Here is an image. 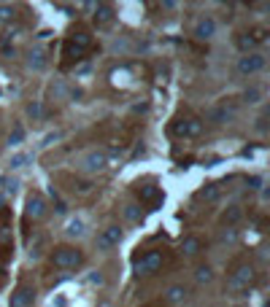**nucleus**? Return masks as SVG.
I'll return each instance as SVG.
<instances>
[{
	"instance_id": "16",
	"label": "nucleus",
	"mask_w": 270,
	"mask_h": 307,
	"mask_svg": "<svg viewBox=\"0 0 270 307\" xmlns=\"http://www.w3.org/2000/svg\"><path fill=\"white\" fill-rule=\"evenodd\" d=\"M214 32H216V22L211 16H203L200 22L195 24L192 35L197 38V41H208V38H214Z\"/></svg>"
},
{
	"instance_id": "20",
	"label": "nucleus",
	"mask_w": 270,
	"mask_h": 307,
	"mask_svg": "<svg viewBox=\"0 0 270 307\" xmlns=\"http://www.w3.org/2000/svg\"><path fill=\"white\" fill-rule=\"evenodd\" d=\"M211 280H214V270H211L208 264H197L195 267V283L197 286H208Z\"/></svg>"
},
{
	"instance_id": "25",
	"label": "nucleus",
	"mask_w": 270,
	"mask_h": 307,
	"mask_svg": "<svg viewBox=\"0 0 270 307\" xmlns=\"http://www.w3.org/2000/svg\"><path fill=\"white\" fill-rule=\"evenodd\" d=\"M246 32L252 35V41H254V43H265V41H268V35H270L268 27H252V30H246Z\"/></svg>"
},
{
	"instance_id": "15",
	"label": "nucleus",
	"mask_w": 270,
	"mask_h": 307,
	"mask_svg": "<svg viewBox=\"0 0 270 307\" xmlns=\"http://www.w3.org/2000/svg\"><path fill=\"white\" fill-rule=\"evenodd\" d=\"M241 218H243V208L241 205H230V208L219 216V229H235Z\"/></svg>"
},
{
	"instance_id": "17",
	"label": "nucleus",
	"mask_w": 270,
	"mask_h": 307,
	"mask_svg": "<svg viewBox=\"0 0 270 307\" xmlns=\"http://www.w3.org/2000/svg\"><path fill=\"white\" fill-rule=\"evenodd\" d=\"M206 251V243H203V237H197V235H187L181 240V253L184 256H197V253H203Z\"/></svg>"
},
{
	"instance_id": "23",
	"label": "nucleus",
	"mask_w": 270,
	"mask_h": 307,
	"mask_svg": "<svg viewBox=\"0 0 270 307\" xmlns=\"http://www.w3.org/2000/svg\"><path fill=\"white\" fill-rule=\"evenodd\" d=\"M27 65H30V68H35V70H41L43 65H46V59H43V51H41V49L30 51V59H27Z\"/></svg>"
},
{
	"instance_id": "22",
	"label": "nucleus",
	"mask_w": 270,
	"mask_h": 307,
	"mask_svg": "<svg viewBox=\"0 0 270 307\" xmlns=\"http://www.w3.org/2000/svg\"><path fill=\"white\" fill-rule=\"evenodd\" d=\"M235 46H238L243 54H252V49H254L257 43L252 41V35H249V32H238V35H235Z\"/></svg>"
},
{
	"instance_id": "19",
	"label": "nucleus",
	"mask_w": 270,
	"mask_h": 307,
	"mask_svg": "<svg viewBox=\"0 0 270 307\" xmlns=\"http://www.w3.org/2000/svg\"><path fill=\"white\" fill-rule=\"evenodd\" d=\"M222 197V183H208L206 189H200L195 194V199H203V202H216Z\"/></svg>"
},
{
	"instance_id": "1",
	"label": "nucleus",
	"mask_w": 270,
	"mask_h": 307,
	"mask_svg": "<svg viewBox=\"0 0 270 307\" xmlns=\"http://www.w3.org/2000/svg\"><path fill=\"white\" fill-rule=\"evenodd\" d=\"M89 51H95V35H92V30L87 24H73V27L68 30V35H65L62 41V62L60 68L68 70L70 65L81 62V59H87Z\"/></svg>"
},
{
	"instance_id": "29",
	"label": "nucleus",
	"mask_w": 270,
	"mask_h": 307,
	"mask_svg": "<svg viewBox=\"0 0 270 307\" xmlns=\"http://www.w3.org/2000/svg\"><path fill=\"white\" fill-rule=\"evenodd\" d=\"M14 5H0V22H8V19H14Z\"/></svg>"
},
{
	"instance_id": "2",
	"label": "nucleus",
	"mask_w": 270,
	"mask_h": 307,
	"mask_svg": "<svg viewBox=\"0 0 270 307\" xmlns=\"http://www.w3.org/2000/svg\"><path fill=\"white\" fill-rule=\"evenodd\" d=\"M257 278H260V272H257L254 262H249V259H235V262L230 264V275H227L225 289H227V294H233V297H241L243 291H249L257 283Z\"/></svg>"
},
{
	"instance_id": "30",
	"label": "nucleus",
	"mask_w": 270,
	"mask_h": 307,
	"mask_svg": "<svg viewBox=\"0 0 270 307\" xmlns=\"http://www.w3.org/2000/svg\"><path fill=\"white\" fill-rule=\"evenodd\" d=\"M19 140H22V127H16V130H14V135H11V140H8V143H11V146H16Z\"/></svg>"
},
{
	"instance_id": "26",
	"label": "nucleus",
	"mask_w": 270,
	"mask_h": 307,
	"mask_svg": "<svg viewBox=\"0 0 270 307\" xmlns=\"http://www.w3.org/2000/svg\"><path fill=\"white\" fill-rule=\"evenodd\" d=\"M65 232H68V237H81V235H84V224L76 218V221L68 224V229H65Z\"/></svg>"
},
{
	"instance_id": "13",
	"label": "nucleus",
	"mask_w": 270,
	"mask_h": 307,
	"mask_svg": "<svg viewBox=\"0 0 270 307\" xmlns=\"http://www.w3.org/2000/svg\"><path fill=\"white\" fill-rule=\"evenodd\" d=\"M81 167L87 172H103L108 167V156H105V151H89L87 156H84Z\"/></svg>"
},
{
	"instance_id": "31",
	"label": "nucleus",
	"mask_w": 270,
	"mask_h": 307,
	"mask_svg": "<svg viewBox=\"0 0 270 307\" xmlns=\"http://www.w3.org/2000/svg\"><path fill=\"white\" fill-rule=\"evenodd\" d=\"M249 8H252V11H268L270 5L268 3H249Z\"/></svg>"
},
{
	"instance_id": "3",
	"label": "nucleus",
	"mask_w": 270,
	"mask_h": 307,
	"mask_svg": "<svg viewBox=\"0 0 270 307\" xmlns=\"http://www.w3.org/2000/svg\"><path fill=\"white\" fill-rule=\"evenodd\" d=\"M206 130V122L200 116H195L192 111H179L168 124V135L179 138V140H189V138H200Z\"/></svg>"
},
{
	"instance_id": "32",
	"label": "nucleus",
	"mask_w": 270,
	"mask_h": 307,
	"mask_svg": "<svg viewBox=\"0 0 270 307\" xmlns=\"http://www.w3.org/2000/svg\"><path fill=\"white\" fill-rule=\"evenodd\" d=\"M257 130H260V132L268 130V116H260V124H257Z\"/></svg>"
},
{
	"instance_id": "18",
	"label": "nucleus",
	"mask_w": 270,
	"mask_h": 307,
	"mask_svg": "<svg viewBox=\"0 0 270 307\" xmlns=\"http://www.w3.org/2000/svg\"><path fill=\"white\" fill-rule=\"evenodd\" d=\"M187 286H181V283H173V286H168V291H165V305H184V299H187Z\"/></svg>"
},
{
	"instance_id": "9",
	"label": "nucleus",
	"mask_w": 270,
	"mask_h": 307,
	"mask_svg": "<svg viewBox=\"0 0 270 307\" xmlns=\"http://www.w3.org/2000/svg\"><path fill=\"white\" fill-rule=\"evenodd\" d=\"M135 197L141 199L149 210H154L157 205H162V199H165L162 189H160V186H154V183H135Z\"/></svg>"
},
{
	"instance_id": "8",
	"label": "nucleus",
	"mask_w": 270,
	"mask_h": 307,
	"mask_svg": "<svg viewBox=\"0 0 270 307\" xmlns=\"http://www.w3.org/2000/svg\"><path fill=\"white\" fill-rule=\"evenodd\" d=\"M268 65L265 54H260V51H252V54H243L238 59V65H235V70H238V76H254V73H262Z\"/></svg>"
},
{
	"instance_id": "27",
	"label": "nucleus",
	"mask_w": 270,
	"mask_h": 307,
	"mask_svg": "<svg viewBox=\"0 0 270 307\" xmlns=\"http://www.w3.org/2000/svg\"><path fill=\"white\" fill-rule=\"evenodd\" d=\"M238 240V229H219V243H235Z\"/></svg>"
},
{
	"instance_id": "14",
	"label": "nucleus",
	"mask_w": 270,
	"mask_h": 307,
	"mask_svg": "<svg viewBox=\"0 0 270 307\" xmlns=\"http://www.w3.org/2000/svg\"><path fill=\"white\" fill-rule=\"evenodd\" d=\"M119 240H122V229H119V226H105L100 235H97V248L108 251V248H114V245H119Z\"/></svg>"
},
{
	"instance_id": "24",
	"label": "nucleus",
	"mask_w": 270,
	"mask_h": 307,
	"mask_svg": "<svg viewBox=\"0 0 270 307\" xmlns=\"http://www.w3.org/2000/svg\"><path fill=\"white\" fill-rule=\"evenodd\" d=\"M124 218H127V221H141L143 218L141 205H124Z\"/></svg>"
},
{
	"instance_id": "7",
	"label": "nucleus",
	"mask_w": 270,
	"mask_h": 307,
	"mask_svg": "<svg viewBox=\"0 0 270 307\" xmlns=\"http://www.w3.org/2000/svg\"><path fill=\"white\" fill-rule=\"evenodd\" d=\"M46 213H49V208H46V199L38 194V191H32V194H27V199H24V221H32V224H38V221H43L46 218Z\"/></svg>"
},
{
	"instance_id": "6",
	"label": "nucleus",
	"mask_w": 270,
	"mask_h": 307,
	"mask_svg": "<svg viewBox=\"0 0 270 307\" xmlns=\"http://www.w3.org/2000/svg\"><path fill=\"white\" fill-rule=\"evenodd\" d=\"M14 259V232H11V210L0 208V267Z\"/></svg>"
},
{
	"instance_id": "28",
	"label": "nucleus",
	"mask_w": 270,
	"mask_h": 307,
	"mask_svg": "<svg viewBox=\"0 0 270 307\" xmlns=\"http://www.w3.org/2000/svg\"><path fill=\"white\" fill-rule=\"evenodd\" d=\"M260 97H262V92L257 89V86H252V89L243 92V103H260Z\"/></svg>"
},
{
	"instance_id": "5",
	"label": "nucleus",
	"mask_w": 270,
	"mask_h": 307,
	"mask_svg": "<svg viewBox=\"0 0 270 307\" xmlns=\"http://www.w3.org/2000/svg\"><path fill=\"white\" fill-rule=\"evenodd\" d=\"M49 262L57 270H78L84 264V253L76 245H57V248H51Z\"/></svg>"
},
{
	"instance_id": "10",
	"label": "nucleus",
	"mask_w": 270,
	"mask_h": 307,
	"mask_svg": "<svg viewBox=\"0 0 270 307\" xmlns=\"http://www.w3.org/2000/svg\"><path fill=\"white\" fill-rule=\"evenodd\" d=\"M32 302H35V289H32L27 280H22V283L11 291L8 307H32Z\"/></svg>"
},
{
	"instance_id": "33",
	"label": "nucleus",
	"mask_w": 270,
	"mask_h": 307,
	"mask_svg": "<svg viewBox=\"0 0 270 307\" xmlns=\"http://www.w3.org/2000/svg\"><path fill=\"white\" fill-rule=\"evenodd\" d=\"M143 307H165L162 302H149V305H143Z\"/></svg>"
},
{
	"instance_id": "12",
	"label": "nucleus",
	"mask_w": 270,
	"mask_h": 307,
	"mask_svg": "<svg viewBox=\"0 0 270 307\" xmlns=\"http://www.w3.org/2000/svg\"><path fill=\"white\" fill-rule=\"evenodd\" d=\"M114 19H116V8L111 3H97L95 5V16H92V22H95L100 30L111 27V24H114Z\"/></svg>"
},
{
	"instance_id": "21",
	"label": "nucleus",
	"mask_w": 270,
	"mask_h": 307,
	"mask_svg": "<svg viewBox=\"0 0 270 307\" xmlns=\"http://www.w3.org/2000/svg\"><path fill=\"white\" fill-rule=\"evenodd\" d=\"M111 84H114V86H130V84H133L130 70L127 68H114V70H111Z\"/></svg>"
},
{
	"instance_id": "4",
	"label": "nucleus",
	"mask_w": 270,
	"mask_h": 307,
	"mask_svg": "<svg viewBox=\"0 0 270 307\" xmlns=\"http://www.w3.org/2000/svg\"><path fill=\"white\" fill-rule=\"evenodd\" d=\"M168 262H170L168 248H151V251L135 253L133 256V270H135L138 278H149V275L162 272V267H165Z\"/></svg>"
},
{
	"instance_id": "11",
	"label": "nucleus",
	"mask_w": 270,
	"mask_h": 307,
	"mask_svg": "<svg viewBox=\"0 0 270 307\" xmlns=\"http://www.w3.org/2000/svg\"><path fill=\"white\" fill-rule=\"evenodd\" d=\"M235 116V105L233 103H227V100H222V103H216V105H211V108L206 111V119L211 124H225L227 119H233ZM203 119V122H206Z\"/></svg>"
}]
</instances>
